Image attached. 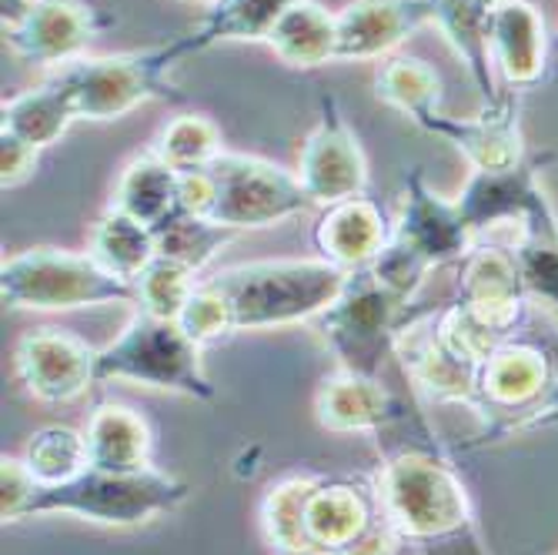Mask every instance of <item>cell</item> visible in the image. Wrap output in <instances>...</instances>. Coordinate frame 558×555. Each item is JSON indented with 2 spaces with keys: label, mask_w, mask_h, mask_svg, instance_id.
Here are the masks:
<instances>
[{
  "label": "cell",
  "mask_w": 558,
  "mask_h": 555,
  "mask_svg": "<svg viewBox=\"0 0 558 555\" xmlns=\"http://www.w3.org/2000/svg\"><path fill=\"white\" fill-rule=\"evenodd\" d=\"M262 535L275 555H395L381 485L365 475H291L262 502Z\"/></svg>",
  "instance_id": "obj_1"
},
{
  "label": "cell",
  "mask_w": 558,
  "mask_h": 555,
  "mask_svg": "<svg viewBox=\"0 0 558 555\" xmlns=\"http://www.w3.org/2000/svg\"><path fill=\"white\" fill-rule=\"evenodd\" d=\"M378 485L401 542H412L422 555H482L465 485L438 451L401 448Z\"/></svg>",
  "instance_id": "obj_2"
},
{
  "label": "cell",
  "mask_w": 558,
  "mask_h": 555,
  "mask_svg": "<svg viewBox=\"0 0 558 555\" xmlns=\"http://www.w3.org/2000/svg\"><path fill=\"white\" fill-rule=\"evenodd\" d=\"M218 298L238 331H271L315 322L348 285V272L325 258H275L225 268L201 278Z\"/></svg>",
  "instance_id": "obj_3"
},
{
  "label": "cell",
  "mask_w": 558,
  "mask_h": 555,
  "mask_svg": "<svg viewBox=\"0 0 558 555\" xmlns=\"http://www.w3.org/2000/svg\"><path fill=\"white\" fill-rule=\"evenodd\" d=\"M472 248L475 234L459 212V201H445L428 188L422 168H412L404 174L401 212L391 221L388 244L375 258L372 275L404 305H412V298L435 268L462 262Z\"/></svg>",
  "instance_id": "obj_4"
},
{
  "label": "cell",
  "mask_w": 558,
  "mask_h": 555,
  "mask_svg": "<svg viewBox=\"0 0 558 555\" xmlns=\"http://www.w3.org/2000/svg\"><path fill=\"white\" fill-rule=\"evenodd\" d=\"M191 495L187 482H178L158 469L144 472H105L87 466L68 482L34 485L21 519L31 516H77L97 526H141L158 519Z\"/></svg>",
  "instance_id": "obj_5"
},
{
  "label": "cell",
  "mask_w": 558,
  "mask_h": 555,
  "mask_svg": "<svg viewBox=\"0 0 558 555\" xmlns=\"http://www.w3.org/2000/svg\"><path fill=\"white\" fill-rule=\"evenodd\" d=\"M0 298L14 312H81L137 305L131 281L100 268L87 251L27 248L0 262Z\"/></svg>",
  "instance_id": "obj_6"
},
{
  "label": "cell",
  "mask_w": 558,
  "mask_h": 555,
  "mask_svg": "<svg viewBox=\"0 0 558 555\" xmlns=\"http://www.w3.org/2000/svg\"><path fill=\"white\" fill-rule=\"evenodd\" d=\"M197 341L174 318L134 312L114 341L97 348V382H134L144 388H165L197 401H211V385Z\"/></svg>",
  "instance_id": "obj_7"
},
{
  "label": "cell",
  "mask_w": 558,
  "mask_h": 555,
  "mask_svg": "<svg viewBox=\"0 0 558 555\" xmlns=\"http://www.w3.org/2000/svg\"><path fill=\"white\" fill-rule=\"evenodd\" d=\"M187 58L181 37L147 47V50H124V55H87L58 74L77 105L81 121H121L137 111L147 100L174 97L171 71Z\"/></svg>",
  "instance_id": "obj_8"
},
{
  "label": "cell",
  "mask_w": 558,
  "mask_h": 555,
  "mask_svg": "<svg viewBox=\"0 0 558 555\" xmlns=\"http://www.w3.org/2000/svg\"><path fill=\"white\" fill-rule=\"evenodd\" d=\"M409 305L388 291L372 268L351 272L338 301L322 312L312 325L338 359L341 372L381 378V365L395 355L398 328Z\"/></svg>",
  "instance_id": "obj_9"
},
{
  "label": "cell",
  "mask_w": 558,
  "mask_h": 555,
  "mask_svg": "<svg viewBox=\"0 0 558 555\" xmlns=\"http://www.w3.org/2000/svg\"><path fill=\"white\" fill-rule=\"evenodd\" d=\"M208 174L215 184L211 221L238 234L275 228L315 208L294 171L258 155L225 150Z\"/></svg>",
  "instance_id": "obj_10"
},
{
  "label": "cell",
  "mask_w": 558,
  "mask_h": 555,
  "mask_svg": "<svg viewBox=\"0 0 558 555\" xmlns=\"http://www.w3.org/2000/svg\"><path fill=\"white\" fill-rule=\"evenodd\" d=\"M294 174L315 208L341 205L348 197L365 194L368 188V158L362 141L344 121L331 94L318 100V124L301 144Z\"/></svg>",
  "instance_id": "obj_11"
},
{
  "label": "cell",
  "mask_w": 558,
  "mask_h": 555,
  "mask_svg": "<svg viewBox=\"0 0 558 555\" xmlns=\"http://www.w3.org/2000/svg\"><path fill=\"white\" fill-rule=\"evenodd\" d=\"M21 385L47 406H68L97 385V348L64 328H31L14 345Z\"/></svg>",
  "instance_id": "obj_12"
},
{
  "label": "cell",
  "mask_w": 558,
  "mask_h": 555,
  "mask_svg": "<svg viewBox=\"0 0 558 555\" xmlns=\"http://www.w3.org/2000/svg\"><path fill=\"white\" fill-rule=\"evenodd\" d=\"M100 21L84 0H31L4 24V40L14 55L44 71H61L81 58L97 37Z\"/></svg>",
  "instance_id": "obj_13"
},
{
  "label": "cell",
  "mask_w": 558,
  "mask_h": 555,
  "mask_svg": "<svg viewBox=\"0 0 558 555\" xmlns=\"http://www.w3.org/2000/svg\"><path fill=\"white\" fill-rule=\"evenodd\" d=\"M415 124L465 155L472 171H509L525 161L515 91L505 94L498 108H482L478 118H448L441 108H432Z\"/></svg>",
  "instance_id": "obj_14"
},
{
  "label": "cell",
  "mask_w": 558,
  "mask_h": 555,
  "mask_svg": "<svg viewBox=\"0 0 558 555\" xmlns=\"http://www.w3.org/2000/svg\"><path fill=\"white\" fill-rule=\"evenodd\" d=\"M432 24V0H351L335 14V61H378Z\"/></svg>",
  "instance_id": "obj_15"
},
{
  "label": "cell",
  "mask_w": 558,
  "mask_h": 555,
  "mask_svg": "<svg viewBox=\"0 0 558 555\" xmlns=\"http://www.w3.org/2000/svg\"><path fill=\"white\" fill-rule=\"evenodd\" d=\"M388 234H391V221L365 194L322 208L312 228L318 258L338 265L348 275L372 268L375 258L381 255V248L388 244Z\"/></svg>",
  "instance_id": "obj_16"
},
{
  "label": "cell",
  "mask_w": 558,
  "mask_h": 555,
  "mask_svg": "<svg viewBox=\"0 0 558 555\" xmlns=\"http://www.w3.org/2000/svg\"><path fill=\"white\" fill-rule=\"evenodd\" d=\"M488 50L495 74L512 91H529L545 77L548 31L529 0H505L488 24Z\"/></svg>",
  "instance_id": "obj_17"
},
{
  "label": "cell",
  "mask_w": 558,
  "mask_h": 555,
  "mask_svg": "<svg viewBox=\"0 0 558 555\" xmlns=\"http://www.w3.org/2000/svg\"><path fill=\"white\" fill-rule=\"evenodd\" d=\"M315 409L325 429L331 432H378L398 419V401L381 385V378L335 372L322 382L315 395Z\"/></svg>",
  "instance_id": "obj_18"
},
{
  "label": "cell",
  "mask_w": 558,
  "mask_h": 555,
  "mask_svg": "<svg viewBox=\"0 0 558 555\" xmlns=\"http://www.w3.org/2000/svg\"><path fill=\"white\" fill-rule=\"evenodd\" d=\"M87 466L105 472H144L150 466V429L128 406H97L84 425Z\"/></svg>",
  "instance_id": "obj_19"
},
{
  "label": "cell",
  "mask_w": 558,
  "mask_h": 555,
  "mask_svg": "<svg viewBox=\"0 0 558 555\" xmlns=\"http://www.w3.org/2000/svg\"><path fill=\"white\" fill-rule=\"evenodd\" d=\"M548 362L538 348L505 341L478 372V398L498 412H522L542 398Z\"/></svg>",
  "instance_id": "obj_20"
},
{
  "label": "cell",
  "mask_w": 558,
  "mask_h": 555,
  "mask_svg": "<svg viewBox=\"0 0 558 555\" xmlns=\"http://www.w3.org/2000/svg\"><path fill=\"white\" fill-rule=\"evenodd\" d=\"M74 121H81L74 94L58 74H50L44 84H37L24 94L8 97L4 111H0V131L17 134L21 141L34 144L37 150L58 144Z\"/></svg>",
  "instance_id": "obj_21"
},
{
  "label": "cell",
  "mask_w": 558,
  "mask_h": 555,
  "mask_svg": "<svg viewBox=\"0 0 558 555\" xmlns=\"http://www.w3.org/2000/svg\"><path fill=\"white\" fill-rule=\"evenodd\" d=\"M301 0H211L208 14L191 34H184L187 58L215 44H268L278 21Z\"/></svg>",
  "instance_id": "obj_22"
},
{
  "label": "cell",
  "mask_w": 558,
  "mask_h": 555,
  "mask_svg": "<svg viewBox=\"0 0 558 555\" xmlns=\"http://www.w3.org/2000/svg\"><path fill=\"white\" fill-rule=\"evenodd\" d=\"M111 208L137 218L147 228H158L181 208V174L147 147L144 155L124 165L114 184Z\"/></svg>",
  "instance_id": "obj_23"
},
{
  "label": "cell",
  "mask_w": 558,
  "mask_h": 555,
  "mask_svg": "<svg viewBox=\"0 0 558 555\" xmlns=\"http://www.w3.org/2000/svg\"><path fill=\"white\" fill-rule=\"evenodd\" d=\"M87 255L114 278L134 285L144 268L158 258V238L155 228L141 225L118 208H108L87 234Z\"/></svg>",
  "instance_id": "obj_24"
},
{
  "label": "cell",
  "mask_w": 558,
  "mask_h": 555,
  "mask_svg": "<svg viewBox=\"0 0 558 555\" xmlns=\"http://www.w3.org/2000/svg\"><path fill=\"white\" fill-rule=\"evenodd\" d=\"M268 47L294 71L335 64V14H328L315 0H301L278 21Z\"/></svg>",
  "instance_id": "obj_25"
},
{
  "label": "cell",
  "mask_w": 558,
  "mask_h": 555,
  "mask_svg": "<svg viewBox=\"0 0 558 555\" xmlns=\"http://www.w3.org/2000/svg\"><path fill=\"white\" fill-rule=\"evenodd\" d=\"M155 238H158V255L201 275L238 238V231H228L211 218H201V215L178 208L171 218H165L155 228Z\"/></svg>",
  "instance_id": "obj_26"
},
{
  "label": "cell",
  "mask_w": 558,
  "mask_h": 555,
  "mask_svg": "<svg viewBox=\"0 0 558 555\" xmlns=\"http://www.w3.org/2000/svg\"><path fill=\"white\" fill-rule=\"evenodd\" d=\"M150 150L178 174H194V171H208L225 155V144L211 118L178 114L155 134Z\"/></svg>",
  "instance_id": "obj_27"
},
{
  "label": "cell",
  "mask_w": 558,
  "mask_h": 555,
  "mask_svg": "<svg viewBox=\"0 0 558 555\" xmlns=\"http://www.w3.org/2000/svg\"><path fill=\"white\" fill-rule=\"evenodd\" d=\"M375 94L388 108L404 118H418L432 108H441V77L418 58H388L375 74Z\"/></svg>",
  "instance_id": "obj_28"
},
{
  "label": "cell",
  "mask_w": 558,
  "mask_h": 555,
  "mask_svg": "<svg viewBox=\"0 0 558 555\" xmlns=\"http://www.w3.org/2000/svg\"><path fill=\"white\" fill-rule=\"evenodd\" d=\"M21 462L27 466L31 479L37 485H58L74 479L77 472L87 469V442L84 432L50 425L31 435Z\"/></svg>",
  "instance_id": "obj_29"
},
{
  "label": "cell",
  "mask_w": 558,
  "mask_h": 555,
  "mask_svg": "<svg viewBox=\"0 0 558 555\" xmlns=\"http://www.w3.org/2000/svg\"><path fill=\"white\" fill-rule=\"evenodd\" d=\"M197 288V275L165 255H158L144 268V275L134 281V291H137V312H147L155 318H181L187 298L194 294Z\"/></svg>",
  "instance_id": "obj_30"
},
{
  "label": "cell",
  "mask_w": 558,
  "mask_h": 555,
  "mask_svg": "<svg viewBox=\"0 0 558 555\" xmlns=\"http://www.w3.org/2000/svg\"><path fill=\"white\" fill-rule=\"evenodd\" d=\"M515 258L529 298H538L542 305L558 312V231L532 234L525 244L515 248Z\"/></svg>",
  "instance_id": "obj_31"
},
{
  "label": "cell",
  "mask_w": 558,
  "mask_h": 555,
  "mask_svg": "<svg viewBox=\"0 0 558 555\" xmlns=\"http://www.w3.org/2000/svg\"><path fill=\"white\" fill-rule=\"evenodd\" d=\"M178 325L187 331L191 341H197L201 348H208V345H218L225 338L234 335L231 328V318L221 305V298L205 285V281H197L194 294L187 298V305L178 318Z\"/></svg>",
  "instance_id": "obj_32"
},
{
  "label": "cell",
  "mask_w": 558,
  "mask_h": 555,
  "mask_svg": "<svg viewBox=\"0 0 558 555\" xmlns=\"http://www.w3.org/2000/svg\"><path fill=\"white\" fill-rule=\"evenodd\" d=\"M40 150L27 141H21L11 131H0V184L4 188H17L24 184L34 168H37Z\"/></svg>",
  "instance_id": "obj_33"
},
{
  "label": "cell",
  "mask_w": 558,
  "mask_h": 555,
  "mask_svg": "<svg viewBox=\"0 0 558 555\" xmlns=\"http://www.w3.org/2000/svg\"><path fill=\"white\" fill-rule=\"evenodd\" d=\"M488 4H492V8H498V4H505V0H488Z\"/></svg>",
  "instance_id": "obj_34"
},
{
  "label": "cell",
  "mask_w": 558,
  "mask_h": 555,
  "mask_svg": "<svg viewBox=\"0 0 558 555\" xmlns=\"http://www.w3.org/2000/svg\"><path fill=\"white\" fill-rule=\"evenodd\" d=\"M197 4H211V0H197Z\"/></svg>",
  "instance_id": "obj_35"
},
{
  "label": "cell",
  "mask_w": 558,
  "mask_h": 555,
  "mask_svg": "<svg viewBox=\"0 0 558 555\" xmlns=\"http://www.w3.org/2000/svg\"><path fill=\"white\" fill-rule=\"evenodd\" d=\"M555 47H558V37H555Z\"/></svg>",
  "instance_id": "obj_36"
}]
</instances>
